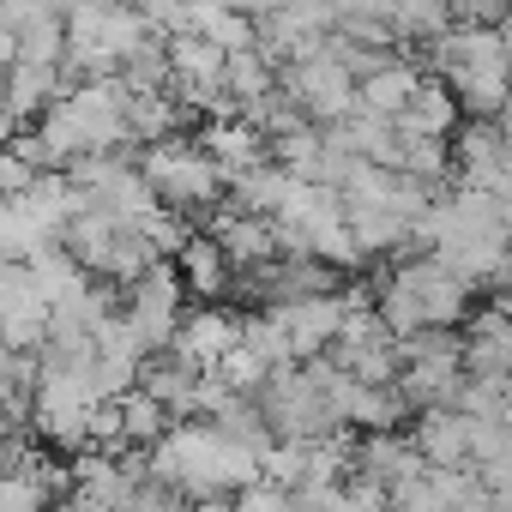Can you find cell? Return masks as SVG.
Wrapping results in <instances>:
<instances>
[{"instance_id":"7c38bea8","label":"cell","mask_w":512,"mask_h":512,"mask_svg":"<svg viewBox=\"0 0 512 512\" xmlns=\"http://www.w3.org/2000/svg\"><path fill=\"white\" fill-rule=\"evenodd\" d=\"M235 512H296V494L284 482H253L247 494H235Z\"/></svg>"},{"instance_id":"30bf717a","label":"cell","mask_w":512,"mask_h":512,"mask_svg":"<svg viewBox=\"0 0 512 512\" xmlns=\"http://www.w3.org/2000/svg\"><path fill=\"white\" fill-rule=\"evenodd\" d=\"M175 272H181V284H187V296H199V302H217L229 284H235V266H229V253L217 247V235H193L181 253H175Z\"/></svg>"},{"instance_id":"52a82bcc","label":"cell","mask_w":512,"mask_h":512,"mask_svg":"<svg viewBox=\"0 0 512 512\" xmlns=\"http://www.w3.org/2000/svg\"><path fill=\"white\" fill-rule=\"evenodd\" d=\"M193 139L211 151V163L229 175V181H241V175H253V169H266L272 163V139L253 127L247 115H229V121H205V127H193Z\"/></svg>"},{"instance_id":"4fadbf2b","label":"cell","mask_w":512,"mask_h":512,"mask_svg":"<svg viewBox=\"0 0 512 512\" xmlns=\"http://www.w3.org/2000/svg\"><path fill=\"white\" fill-rule=\"evenodd\" d=\"M500 133H506V139H512V109H506V115H500Z\"/></svg>"},{"instance_id":"3957f363","label":"cell","mask_w":512,"mask_h":512,"mask_svg":"<svg viewBox=\"0 0 512 512\" xmlns=\"http://www.w3.org/2000/svg\"><path fill=\"white\" fill-rule=\"evenodd\" d=\"M404 350V374H398V392L410 404V416H428V410H458L464 386H470V356H464V338L452 332H422Z\"/></svg>"},{"instance_id":"6da1fadb","label":"cell","mask_w":512,"mask_h":512,"mask_svg":"<svg viewBox=\"0 0 512 512\" xmlns=\"http://www.w3.org/2000/svg\"><path fill=\"white\" fill-rule=\"evenodd\" d=\"M464 109V121H500L512 109V67H506V31H476L452 25L446 43L428 49L422 61Z\"/></svg>"},{"instance_id":"8fae6325","label":"cell","mask_w":512,"mask_h":512,"mask_svg":"<svg viewBox=\"0 0 512 512\" xmlns=\"http://www.w3.org/2000/svg\"><path fill=\"white\" fill-rule=\"evenodd\" d=\"M458 127H464V109H458V97H452L440 79H428V85L416 91V103L404 109V121H398L404 139H434V145H452Z\"/></svg>"},{"instance_id":"7a4b0ae2","label":"cell","mask_w":512,"mask_h":512,"mask_svg":"<svg viewBox=\"0 0 512 512\" xmlns=\"http://www.w3.org/2000/svg\"><path fill=\"white\" fill-rule=\"evenodd\" d=\"M139 169H145V181L157 187V199L169 205V211H181L193 229L205 223L211 229V217L229 205V175L211 163V151L187 133V139H169V145H157V151H139Z\"/></svg>"},{"instance_id":"277c9868","label":"cell","mask_w":512,"mask_h":512,"mask_svg":"<svg viewBox=\"0 0 512 512\" xmlns=\"http://www.w3.org/2000/svg\"><path fill=\"white\" fill-rule=\"evenodd\" d=\"M284 91L296 97V109L314 121V127H344L350 115H362V79H356V67L326 43V49H314V55H302L296 67H284Z\"/></svg>"},{"instance_id":"8992f818","label":"cell","mask_w":512,"mask_h":512,"mask_svg":"<svg viewBox=\"0 0 512 512\" xmlns=\"http://www.w3.org/2000/svg\"><path fill=\"white\" fill-rule=\"evenodd\" d=\"M241 344H247V320H241V314H229V308H193L169 356L187 362L193 374H217Z\"/></svg>"},{"instance_id":"5b68a950","label":"cell","mask_w":512,"mask_h":512,"mask_svg":"<svg viewBox=\"0 0 512 512\" xmlns=\"http://www.w3.org/2000/svg\"><path fill=\"white\" fill-rule=\"evenodd\" d=\"M121 320H127V332L139 338V350L151 362L169 356L175 338H181V326H187V284H181V272L157 266L151 278H139L133 290H121Z\"/></svg>"},{"instance_id":"ba28073f","label":"cell","mask_w":512,"mask_h":512,"mask_svg":"<svg viewBox=\"0 0 512 512\" xmlns=\"http://www.w3.org/2000/svg\"><path fill=\"white\" fill-rule=\"evenodd\" d=\"M410 440L428 458V470H476V422L464 410H428V416H416Z\"/></svg>"},{"instance_id":"9c48e42d","label":"cell","mask_w":512,"mask_h":512,"mask_svg":"<svg viewBox=\"0 0 512 512\" xmlns=\"http://www.w3.org/2000/svg\"><path fill=\"white\" fill-rule=\"evenodd\" d=\"M428 79H434V73H428L416 55L398 49L392 61H380V67L362 79V109H368V115H386V121H404V109L416 103V91H422Z\"/></svg>"}]
</instances>
